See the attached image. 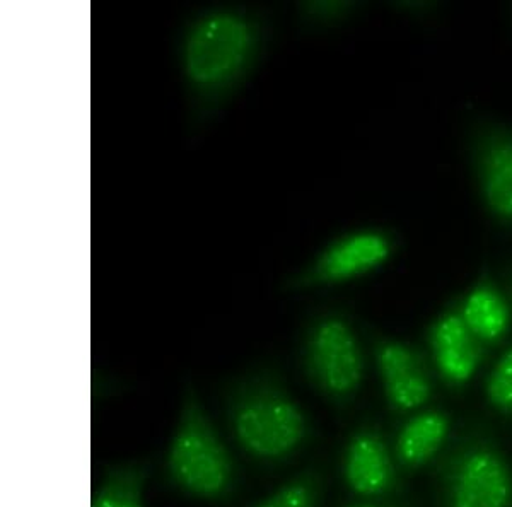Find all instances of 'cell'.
Returning <instances> with one entry per match:
<instances>
[{
  "instance_id": "1",
  "label": "cell",
  "mask_w": 512,
  "mask_h": 507,
  "mask_svg": "<svg viewBox=\"0 0 512 507\" xmlns=\"http://www.w3.org/2000/svg\"><path fill=\"white\" fill-rule=\"evenodd\" d=\"M270 38L267 14L248 4L198 7L181 23L175 62L192 132L214 122L245 89L267 55Z\"/></svg>"
},
{
  "instance_id": "2",
  "label": "cell",
  "mask_w": 512,
  "mask_h": 507,
  "mask_svg": "<svg viewBox=\"0 0 512 507\" xmlns=\"http://www.w3.org/2000/svg\"><path fill=\"white\" fill-rule=\"evenodd\" d=\"M229 436L260 467L294 460L313 439V422L272 362H256L221 385Z\"/></svg>"
},
{
  "instance_id": "3",
  "label": "cell",
  "mask_w": 512,
  "mask_h": 507,
  "mask_svg": "<svg viewBox=\"0 0 512 507\" xmlns=\"http://www.w3.org/2000/svg\"><path fill=\"white\" fill-rule=\"evenodd\" d=\"M166 484L178 494L207 504H227L238 496L241 473L197 386H183L175 429L164 451Z\"/></svg>"
},
{
  "instance_id": "4",
  "label": "cell",
  "mask_w": 512,
  "mask_h": 507,
  "mask_svg": "<svg viewBox=\"0 0 512 507\" xmlns=\"http://www.w3.org/2000/svg\"><path fill=\"white\" fill-rule=\"evenodd\" d=\"M299 364L309 386L328 402L344 407L359 395L366 379V356L347 313L325 309L308 321Z\"/></svg>"
},
{
  "instance_id": "5",
  "label": "cell",
  "mask_w": 512,
  "mask_h": 507,
  "mask_svg": "<svg viewBox=\"0 0 512 507\" xmlns=\"http://www.w3.org/2000/svg\"><path fill=\"white\" fill-rule=\"evenodd\" d=\"M443 507H512V468L501 449L485 438L454 448L441 470Z\"/></svg>"
},
{
  "instance_id": "6",
  "label": "cell",
  "mask_w": 512,
  "mask_h": 507,
  "mask_svg": "<svg viewBox=\"0 0 512 507\" xmlns=\"http://www.w3.org/2000/svg\"><path fill=\"white\" fill-rule=\"evenodd\" d=\"M396 238L388 229L359 228L333 238L304 267L286 280L291 292L342 286L362 279L390 262Z\"/></svg>"
},
{
  "instance_id": "7",
  "label": "cell",
  "mask_w": 512,
  "mask_h": 507,
  "mask_svg": "<svg viewBox=\"0 0 512 507\" xmlns=\"http://www.w3.org/2000/svg\"><path fill=\"white\" fill-rule=\"evenodd\" d=\"M470 161L483 207L512 229V127L482 120L470 135Z\"/></svg>"
},
{
  "instance_id": "8",
  "label": "cell",
  "mask_w": 512,
  "mask_h": 507,
  "mask_svg": "<svg viewBox=\"0 0 512 507\" xmlns=\"http://www.w3.org/2000/svg\"><path fill=\"white\" fill-rule=\"evenodd\" d=\"M371 344L388 405L396 412H414L424 407L434 391L424 354L408 342L384 335L371 337Z\"/></svg>"
},
{
  "instance_id": "9",
  "label": "cell",
  "mask_w": 512,
  "mask_h": 507,
  "mask_svg": "<svg viewBox=\"0 0 512 507\" xmlns=\"http://www.w3.org/2000/svg\"><path fill=\"white\" fill-rule=\"evenodd\" d=\"M427 344L437 373L446 385L453 388L470 383L487 354V345L463 320L460 301L437 316L427 330Z\"/></svg>"
},
{
  "instance_id": "10",
  "label": "cell",
  "mask_w": 512,
  "mask_h": 507,
  "mask_svg": "<svg viewBox=\"0 0 512 507\" xmlns=\"http://www.w3.org/2000/svg\"><path fill=\"white\" fill-rule=\"evenodd\" d=\"M342 477L355 496L376 501L396 489V460L378 427L357 429L345 444Z\"/></svg>"
},
{
  "instance_id": "11",
  "label": "cell",
  "mask_w": 512,
  "mask_h": 507,
  "mask_svg": "<svg viewBox=\"0 0 512 507\" xmlns=\"http://www.w3.org/2000/svg\"><path fill=\"white\" fill-rule=\"evenodd\" d=\"M460 311L468 328L485 345L499 344L511 328V304L487 270L460 299Z\"/></svg>"
},
{
  "instance_id": "12",
  "label": "cell",
  "mask_w": 512,
  "mask_h": 507,
  "mask_svg": "<svg viewBox=\"0 0 512 507\" xmlns=\"http://www.w3.org/2000/svg\"><path fill=\"white\" fill-rule=\"evenodd\" d=\"M451 422L439 410H424L400 427L395 438V460L405 470L424 467L448 441Z\"/></svg>"
},
{
  "instance_id": "13",
  "label": "cell",
  "mask_w": 512,
  "mask_h": 507,
  "mask_svg": "<svg viewBox=\"0 0 512 507\" xmlns=\"http://www.w3.org/2000/svg\"><path fill=\"white\" fill-rule=\"evenodd\" d=\"M151 460H125L103 470L91 507H147L146 489L151 478Z\"/></svg>"
},
{
  "instance_id": "14",
  "label": "cell",
  "mask_w": 512,
  "mask_h": 507,
  "mask_svg": "<svg viewBox=\"0 0 512 507\" xmlns=\"http://www.w3.org/2000/svg\"><path fill=\"white\" fill-rule=\"evenodd\" d=\"M325 478L320 468H306L251 507H320Z\"/></svg>"
},
{
  "instance_id": "15",
  "label": "cell",
  "mask_w": 512,
  "mask_h": 507,
  "mask_svg": "<svg viewBox=\"0 0 512 507\" xmlns=\"http://www.w3.org/2000/svg\"><path fill=\"white\" fill-rule=\"evenodd\" d=\"M361 9V4L357 2H299L297 4V18L301 21L304 28L309 30H328L335 28L338 24L349 21L354 18L355 12Z\"/></svg>"
},
{
  "instance_id": "16",
  "label": "cell",
  "mask_w": 512,
  "mask_h": 507,
  "mask_svg": "<svg viewBox=\"0 0 512 507\" xmlns=\"http://www.w3.org/2000/svg\"><path fill=\"white\" fill-rule=\"evenodd\" d=\"M485 393L495 410L501 414H512V345L495 362L485 383Z\"/></svg>"
},
{
  "instance_id": "17",
  "label": "cell",
  "mask_w": 512,
  "mask_h": 507,
  "mask_svg": "<svg viewBox=\"0 0 512 507\" xmlns=\"http://www.w3.org/2000/svg\"><path fill=\"white\" fill-rule=\"evenodd\" d=\"M502 291L506 294L507 301L512 309V262L507 263L506 269L502 270Z\"/></svg>"
},
{
  "instance_id": "18",
  "label": "cell",
  "mask_w": 512,
  "mask_h": 507,
  "mask_svg": "<svg viewBox=\"0 0 512 507\" xmlns=\"http://www.w3.org/2000/svg\"><path fill=\"white\" fill-rule=\"evenodd\" d=\"M345 507H400V506H395V504H384V502L362 501V502H354V504H349V506H345Z\"/></svg>"
}]
</instances>
